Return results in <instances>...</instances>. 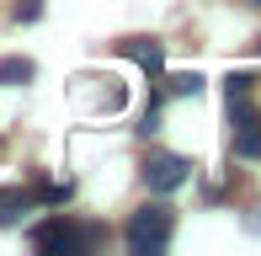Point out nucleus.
<instances>
[{"mask_svg":"<svg viewBox=\"0 0 261 256\" xmlns=\"http://www.w3.org/2000/svg\"><path fill=\"white\" fill-rule=\"evenodd\" d=\"M27 208H32V192L27 187H0V224H16Z\"/></svg>","mask_w":261,"mask_h":256,"instance_id":"nucleus-6","label":"nucleus"},{"mask_svg":"<svg viewBox=\"0 0 261 256\" xmlns=\"http://www.w3.org/2000/svg\"><path fill=\"white\" fill-rule=\"evenodd\" d=\"M251 86H256V80L245 75V69H240V75H229V96H245V91H251Z\"/></svg>","mask_w":261,"mask_h":256,"instance_id":"nucleus-10","label":"nucleus"},{"mask_svg":"<svg viewBox=\"0 0 261 256\" xmlns=\"http://www.w3.org/2000/svg\"><path fill=\"white\" fill-rule=\"evenodd\" d=\"M234 155L240 160H261V118L234 123Z\"/></svg>","mask_w":261,"mask_h":256,"instance_id":"nucleus-5","label":"nucleus"},{"mask_svg":"<svg viewBox=\"0 0 261 256\" xmlns=\"http://www.w3.org/2000/svg\"><path fill=\"white\" fill-rule=\"evenodd\" d=\"M171 91L176 96H197V91H203V75H171Z\"/></svg>","mask_w":261,"mask_h":256,"instance_id":"nucleus-8","label":"nucleus"},{"mask_svg":"<svg viewBox=\"0 0 261 256\" xmlns=\"http://www.w3.org/2000/svg\"><path fill=\"white\" fill-rule=\"evenodd\" d=\"M32 75H38L32 59H0V86H27Z\"/></svg>","mask_w":261,"mask_h":256,"instance_id":"nucleus-7","label":"nucleus"},{"mask_svg":"<svg viewBox=\"0 0 261 256\" xmlns=\"http://www.w3.org/2000/svg\"><path fill=\"white\" fill-rule=\"evenodd\" d=\"M176 235V214L165 203H149L128 219V251H165Z\"/></svg>","mask_w":261,"mask_h":256,"instance_id":"nucleus-1","label":"nucleus"},{"mask_svg":"<svg viewBox=\"0 0 261 256\" xmlns=\"http://www.w3.org/2000/svg\"><path fill=\"white\" fill-rule=\"evenodd\" d=\"M117 48H123L134 64H144L149 75H160V69H165V48H160L155 38H128V43H117Z\"/></svg>","mask_w":261,"mask_h":256,"instance_id":"nucleus-4","label":"nucleus"},{"mask_svg":"<svg viewBox=\"0 0 261 256\" xmlns=\"http://www.w3.org/2000/svg\"><path fill=\"white\" fill-rule=\"evenodd\" d=\"M251 6H261V0H251Z\"/></svg>","mask_w":261,"mask_h":256,"instance_id":"nucleus-11","label":"nucleus"},{"mask_svg":"<svg viewBox=\"0 0 261 256\" xmlns=\"http://www.w3.org/2000/svg\"><path fill=\"white\" fill-rule=\"evenodd\" d=\"M91 229H80V224H69V219H48V224H38L32 229V246H38L43 256H69V251H86L91 246Z\"/></svg>","mask_w":261,"mask_h":256,"instance_id":"nucleus-2","label":"nucleus"},{"mask_svg":"<svg viewBox=\"0 0 261 256\" xmlns=\"http://www.w3.org/2000/svg\"><path fill=\"white\" fill-rule=\"evenodd\" d=\"M43 16V0H21L16 6V21H38Z\"/></svg>","mask_w":261,"mask_h":256,"instance_id":"nucleus-9","label":"nucleus"},{"mask_svg":"<svg viewBox=\"0 0 261 256\" xmlns=\"http://www.w3.org/2000/svg\"><path fill=\"white\" fill-rule=\"evenodd\" d=\"M187 171H192V160H187V155L155 149V155L144 160V187H149V192H176V187L187 182Z\"/></svg>","mask_w":261,"mask_h":256,"instance_id":"nucleus-3","label":"nucleus"}]
</instances>
